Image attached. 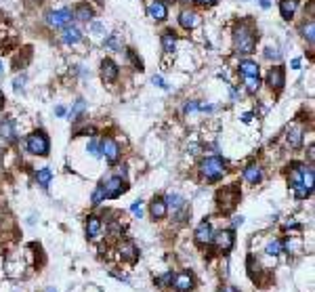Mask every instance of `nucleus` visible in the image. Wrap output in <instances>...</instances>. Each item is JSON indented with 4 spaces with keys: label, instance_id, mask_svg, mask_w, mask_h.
Wrapping results in <instances>:
<instances>
[{
    "label": "nucleus",
    "instance_id": "ddd939ff",
    "mask_svg": "<svg viewBox=\"0 0 315 292\" xmlns=\"http://www.w3.org/2000/svg\"><path fill=\"white\" fill-rule=\"evenodd\" d=\"M72 19H76V21H80V23H90L95 19V8H93V4L90 2H78L76 6H74V11H72Z\"/></svg>",
    "mask_w": 315,
    "mask_h": 292
},
{
    "label": "nucleus",
    "instance_id": "5701e85b",
    "mask_svg": "<svg viewBox=\"0 0 315 292\" xmlns=\"http://www.w3.org/2000/svg\"><path fill=\"white\" fill-rule=\"evenodd\" d=\"M0 139H4V143L15 141V122L11 118H2L0 120Z\"/></svg>",
    "mask_w": 315,
    "mask_h": 292
},
{
    "label": "nucleus",
    "instance_id": "7ed1b4c3",
    "mask_svg": "<svg viewBox=\"0 0 315 292\" xmlns=\"http://www.w3.org/2000/svg\"><path fill=\"white\" fill-rule=\"evenodd\" d=\"M25 149L32 156H48L50 152V139L44 130H34L32 135L25 139Z\"/></svg>",
    "mask_w": 315,
    "mask_h": 292
},
{
    "label": "nucleus",
    "instance_id": "a878e982",
    "mask_svg": "<svg viewBox=\"0 0 315 292\" xmlns=\"http://www.w3.org/2000/svg\"><path fill=\"white\" fill-rule=\"evenodd\" d=\"M120 257L124 261H128V263H135L139 259V250L133 242H124V244H120Z\"/></svg>",
    "mask_w": 315,
    "mask_h": 292
},
{
    "label": "nucleus",
    "instance_id": "09e8293b",
    "mask_svg": "<svg viewBox=\"0 0 315 292\" xmlns=\"http://www.w3.org/2000/svg\"><path fill=\"white\" fill-rule=\"evenodd\" d=\"M244 223V217H236V219H233V225L231 227H238V225H242Z\"/></svg>",
    "mask_w": 315,
    "mask_h": 292
},
{
    "label": "nucleus",
    "instance_id": "c03bdc74",
    "mask_svg": "<svg viewBox=\"0 0 315 292\" xmlns=\"http://www.w3.org/2000/svg\"><path fill=\"white\" fill-rule=\"evenodd\" d=\"M55 114H57V116H65V114H67V109H65L63 105H57V107H55Z\"/></svg>",
    "mask_w": 315,
    "mask_h": 292
},
{
    "label": "nucleus",
    "instance_id": "aec40b11",
    "mask_svg": "<svg viewBox=\"0 0 315 292\" xmlns=\"http://www.w3.org/2000/svg\"><path fill=\"white\" fill-rule=\"evenodd\" d=\"M238 69H240L242 76H261V65L255 61V59H250V57L240 59Z\"/></svg>",
    "mask_w": 315,
    "mask_h": 292
},
{
    "label": "nucleus",
    "instance_id": "423d86ee",
    "mask_svg": "<svg viewBox=\"0 0 315 292\" xmlns=\"http://www.w3.org/2000/svg\"><path fill=\"white\" fill-rule=\"evenodd\" d=\"M240 202V191L238 187H225L223 191L217 194V204L223 213H229V210L236 208V204Z\"/></svg>",
    "mask_w": 315,
    "mask_h": 292
},
{
    "label": "nucleus",
    "instance_id": "2eb2a0df",
    "mask_svg": "<svg viewBox=\"0 0 315 292\" xmlns=\"http://www.w3.org/2000/svg\"><path fill=\"white\" fill-rule=\"evenodd\" d=\"M196 242L200 246H210L212 244V238H215V229H212L210 221H202V223L196 227V234H194Z\"/></svg>",
    "mask_w": 315,
    "mask_h": 292
},
{
    "label": "nucleus",
    "instance_id": "20e7f679",
    "mask_svg": "<svg viewBox=\"0 0 315 292\" xmlns=\"http://www.w3.org/2000/svg\"><path fill=\"white\" fill-rule=\"evenodd\" d=\"M101 189H103L105 200H116L128 189V185H126V179H122L120 175H111L101 183Z\"/></svg>",
    "mask_w": 315,
    "mask_h": 292
},
{
    "label": "nucleus",
    "instance_id": "4be33fe9",
    "mask_svg": "<svg viewBox=\"0 0 315 292\" xmlns=\"http://www.w3.org/2000/svg\"><path fill=\"white\" fill-rule=\"evenodd\" d=\"M160 42H162V51L166 55H172L177 51V34L172 29H164L160 36Z\"/></svg>",
    "mask_w": 315,
    "mask_h": 292
},
{
    "label": "nucleus",
    "instance_id": "f704fd0d",
    "mask_svg": "<svg viewBox=\"0 0 315 292\" xmlns=\"http://www.w3.org/2000/svg\"><path fill=\"white\" fill-rule=\"evenodd\" d=\"M311 194H313V189H311V187H305V185H301V187L294 189V196H297V200H307Z\"/></svg>",
    "mask_w": 315,
    "mask_h": 292
},
{
    "label": "nucleus",
    "instance_id": "c85d7f7f",
    "mask_svg": "<svg viewBox=\"0 0 315 292\" xmlns=\"http://www.w3.org/2000/svg\"><path fill=\"white\" fill-rule=\"evenodd\" d=\"M50 181H53V170H50L48 166H42V168L36 170V183L42 189H46L50 185Z\"/></svg>",
    "mask_w": 315,
    "mask_h": 292
},
{
    "label": "nucleus",
    "instance_id": "c9c22d12",
    "mask_svg": "<svg viewBox=\"0 0 315 292\" xmlns=\"http://www.w3.org/2000/svg\"><path fill=\"white\" fill-rule=\"evenodd\" d=\"M86 149H88V154L93 156V158H101V152H99V141H97V139H90Z\"/></svg>",
    "mask_w": 315,
    "mask_h": 292
},
{
    "label": "nucleus",
    "instance_id": "6ab92c4d",
    "mask_svg": "<svg viewBox=\"0 0 315 292\" xmlns=\"http://www.w3.org/2000/svg\"><path fill=\"white\" fill-rule=\"evenodd\" d=\"M299 2L301 0H280V15L284 21H292L294 15L299 11Z\"/></svg>",
    "mask_w": 315,
    "mask_h": 292
},
{
    "label": "nucleus",
    "instance_id": "e433bc0d",
    "mask_svg": "<svg viewBox=\"0 0 315 292\" xmlns=\"http://www.w3.org/2000/svg\"><path fill=\"white\" fill-rule=\"evenodd\" d=\"M156 284H158L160 288H166L168 284H172V271H166V274L162 276V278H158V280H156Z\"/></svg>",
    "mask_w": 315,
    "mask_h": 292
},
{
    "label": "nucleus",
    "instance_id": "1a4fd4ad",
    "mask_svg": "<svg viewBox=\"0 0 315 292\" xmlns=\"http://www.w3.org/2000/svg\"><path fill=\"white\" fill-rule=\"evenodd\" d=\"M82 38H84V32L80 29V25L76 23H67L65 27H61V34H59V40L63 42L65 46H76L82 42Z\"/></svg>",
    "mask_w": 315,
    "mask_h": 292
},
{
    "label": "nucleus",
    "instance_id": "b1692460",
    "mask_svg": "<svg viewBox=\"0 0 315 292\" xmlns=\"http://www.w3.org/2000/svg\"><path fill=\"white\" fill-rule=\"evenodd\" d=\"M303 139H305L303 128H299V126L288 128V133H286V143H288L290 149H299V147L303 145Z\"/></svg>",
    "mask_w": 315,
    "mask_h": 292
},
{
    "label": "nucleus",
    "instance_id": "a211bd4d",
    "mask_svg": "<svg viewBox=\"0 0 315 292\" xmlns=\"http://www.w3.org/2000/svg\"><path fill=\"white\" fill-rule=\"evenodd\" d=\"M101 229H103V221H101L97 215H88L86 217V236H88V240H99Z\"/></svg>",
    "mask_w": 315,
    "mask_h": 292
},
{
    "label": "nucleus",
    "instance_id": "4468645a",
    "mask_svg": "<svg viewBox=\"0 0 315 292\" xmlns=\"http://www.w3.org/2000/svg\"><path fill=\"white\" fill-rule=\"evenodd\" d=\"M172 288H175L177 292H191L196 288V280L194 276L189 274V271H183V274H177V276H172Z\"/></svg>",
    "mask_w": 315,
    "mask_h": 292
},
{
    "label": "nucleus",
    "instance_id": "412c9836",
    "mask_svg": "<svg viewBox=\"0 0 315 292\" xmlns=\"http://www.w3.org/2000/svg\"><path fill=\"white\" fill-rule=\"evenodd\" d=\"M244 181H246L248 185H259L263 181V168L259 164H248L246 168H244Z\"/></svg>",
    "mask_w": 315,
    "mask_h": 292
},
{
    "label": "nucleus",
    "instance_id": "f8f14e48",
    "mask_svg": "<svg viewBox=\"0 0 315 292\" xmlns=\"http://www.w3.org/2000/svg\"><path fill=\"white\" fill-rule=\"evenodd\" d=\"M118 76H120V67L114 59H109V57L101 59V78H103V82H107V84L116 82Z\"/></svg>",
    "mask_w": 315,
    "mask_h": 292
},
{
    "label": "nucleus",
    "instance_id": "79ce46f5",
    "mask_svg": "<svg viewBox=\"0 0 315 292\" xmlns=\"http://www.w3.org/2000/svg\"><path fill=\"white\" fill-rule=\"evenodd\" d=\"M196 109H200V103H196V101H189L185 107H183V112H185V114H189V112H196Z\"/></svg>",
    "mask_w": 315,
    "mask_h": 292
},
{
    "label": "nucleus",
    "instance_id": "f257e3e1",
    "mask_svg": "<svg viewBox=\"0 0 315 292\" xmlns=\"http://www.w3.org/2000/svg\"><path fill=\"white\" fill-rule=\"evenodd\" d=\"M257 29L250 23H240L236 29H233V51L238 55L250 57L257 53Z\"/></svg>",
    "mask_w": 315,
    "mask_h": 292
},
{
    "label": "nucleus",
    "instance_id": "f03ea898",
    "mask_svg": "<svg viewBox=\"0 0 315 292\" xmlns=\"http://www.w3.org/2000/svg\"><path fill=\"white\" fill-rule=\"evenodd\" d=\"M225 173H227V164H225V160L219 158V156L204 158L200 162V175H202V179L210 181V183H217V181H221Z\"/></svg>",
    "mask_w": 315,
    "mask_h": 292
},
{
    "label": "nucleus",
    "instance_id": "72a5a7b5",
    "mask_svg": "<svg viewBox=\"0 0 315 292\" xmlns=\"http://www.w3.org/2000/svg\"><path fill=\"white\" fill-rule=\"evenodd\" d=\"M265 59H269V61H280L282 53L278 51L276 46H267V48H265Z\"/></svg>",
    "mask_w": 315,
    "mask_h": 292
},
{
    "label": "nucleus",
    "instance_id": "9d476101",
    "mask_svg": "<svg viewBox=\"0 0 315 292\" xmlns=\"http://www.w3.org/2000/svg\"><path fill=\"white\" fill-rule=\"evenodd\" d=\"M212 244L219 253H229L236 244V236H233V229H223V231H215V238H212Z\"/></svg>",
    "mask_w": 315,
    "mask_h": 292
},
{
    "label": "nucleus",
    "instance_id": "3c124183",
    "mask_svg": "<svg viewBox=\"0 0 315 292\" xmlns=\"http://www.w3.org/2000/svg\"><path fill=\"white\" fill-rule=\"evenodd\" d=\"M0 107H2V95H0Z\"/></svg>",
    "mask_w": 315,
    "mask_h": 292
},
{
    "label": "nucleus",
    "instance_id": "c756f323",
    "mask_svg": "<svg viewBox=\"0 0 315 292\" xmlns=\"http://www.w3.org/2000/svg\"><path fill=\"white\" fill-rule=\"evenodd\" d=\"M164 202H166V206L168 208H172V210H183L187 204H185V198H183L181 194H166V198H164Z\"/></svg>",
    "mask_w": 315,
    "mask_h": 292
},
{
    "label": "nucleus",
    "instance_id": "8fccbe9b",
    "mask_svg": "<svg viewBox=\"0 0 315 292\" xmlns=\"http://www.w3.org/2000/svg\"><path fill=\"white\" fill-rule=\"evenodd\" d=\"M259 4H261L263 8H269V6H271V2H269V0H259Z\"/></svg>",
    "mask_w": 315,
    "mask_h": 292
},
{
    "label": "nucleus",
    "instance_id": "f3484780",
    "mask_svg": "<svg viewBox=\"0 0 315 292\" xmlns=\"http://www.w3.org/2000/svg\"><path fill=\"white\" fill-rule=\"evenodd\" d=\"M149 215L154 221H162V219H166L168 215V206L164 202V198H154L149 202Z\"/></svg>",
    "mask_w": 315,
    "mask_h": 292
},
{
    "label": "nucleus",
    "instance_id": "ea45409f",
    "mask_svg": "<svg viewBox=\"0 0 315 292\" xmlns=\"http://www.w3.org/2000/svg\"><path fill=\"white\" fill-rule=\"evenodd\" d=\"M191 2H196V4H200V6H204V8H208V6H215L219 0H191Z\"/></svg>",
    "mask_w": 315,
    "mask_h": 292
},
{
    "label": "nucleus",
    "instance_id": "0eeeda50",
    "mask_svg": "<svg viewBox=\"0 0 315 292\" xmlns=\"http://www.w3.org/2000/svg\"><path fill=\"white\" fill-rule=\"evenodd\" d=\"M267 86L273 90V93H280V90H284V86H286V67L280 65V63L269 67V72H267Z\"/></svg>",
    "mask_w": 315,
    "mask_h": 292
},
{
    "label": "nucleus",
    "instance_id": "603ef678",
    "mask_svg": "<svg viewBox=\"0 0 315 292\" xmlns=\"http://www.w3.org/2000/svg\"><path fill=\"white\" fill-rule=\"evenodd\" d=\"M0 69H2V63H0Z\"/></svg>",
    "mask_w": 315,
    "mask_h": 292
},
{
    "label": "nucleus",
    "instance_id": "58836bf2",
    "mask_svg": "<svg viewBox=\"0 0 315 292\" xmlns=\"http://www.w3.org/2000/svg\"><path fill=\"white\" fill-rule=\"evenodd\" d=\"M13 86H15V90H21V88L25 86V74H23V76H17V78L13 80Z\"/></svg>",
    "mask_w": 315,
    "mask_h": 292
},
{
    "label": "nucleus",
    "instance_id": "2f4dec72",
    "mask_svg": "<svg viewBox=\"0 0 315 292\" xmlns=\"http://www.w3.org/2000/svg\"><path fill=\"white\" fill-rule=\"evenodd\" d=\"M265 253H267L269 257L282 255V253H284V240H271L269 244H267V248H265Z\"/></svg>",
    "mask_w": 315,
    "mask_h": 292
},
{
    "label": "nucleus",
    "instance_id": "6e6552de",
    "mask_svg": "<svg viewBox=\"0 0 315 292\" xmlns=\"http://www.w3.org/2000/svg\"><path fill=\"white\" fill-rule=\"evenodd\" d=\"M99 152L101 156H103L109 164H116L118 162V158H120V145H118V141L114 137H105V139H101L99 141Z\"/></svg>",
    "mask_w": 315,
    "mask_h": 292
},
{
    "label": "nucleus",
    "instance_id": "49530a36",
    "mask_svg": "<svg viewBox=\"0 0 315 292\" xmlns=\"http://www.w3.org/2000/svg\"><path fill=\"white\" fill-rule=\"evenodd\" d=\"M250 120H252V112H246V114H244V116H242V122H246V124H248V122H250Z\"/></svg>",
    "mask_w": 315,
    "mask_h": 292
},
{
    "label": "nucleus",
    "instance_id": "39448f33",
    "mask_svg": "<svg viewBox=\"0 0 315 292\" xmlns=\"http://www.w3.org/2000/svg\"><path fill=\"white\" fill-rule=\"evenodd\" d=\"M44 21L50 29H61L65 27L67 23H72V8L67 6H61V8H55V11H48Z\"/></svg>",
    "mask_w": 315,
    "mask_h": 292
},
{
    "label": "nucleus",
    "instance_id": "4c0bfd02",
    "mask_svg": "<svg viewBox=\"0 0 315 292\" xmlns=\"http://www.w3.org/2000/svg\"><path fill=\"white\" fill-rule=\"evenodd\" d=\"M101 202H105V196H103V189H101V185H97L95 194H93V206H99Z\"/></svg>",
    "mask_w": 315,
    "mask_h": 292
},
{
    "label": "nucleus",
    "instance_id": "de8ad7c7",
    "mask_svg": "<svg viewBox=\"0 0 315 292\" xmlns=\"http://www.w3.org/2000/svg\"><path fill=\"white\" fill-rule=\"evenodd\" d=\"M292 69H301V59H292Z\"/></svg>",
    "mask_w": 315,
    "mask_h": 292
},
{
    "label": "nucleus",
    "instance_id": "473e14b6",
    "mask_svg": "<svg viewBox=\"0 0 315 292\" xmlns=\"http://www.w3.org/2000/svg\"><path fill=\"white\" fill-rule=\"evenodd\" d=\"M103 46L109 48V51H122V44L118 42V34H109L105 40H103Z\"/></svg>",
    "mask_w": 315,
    "mask_h": 292
},
{
    "label": "nucleus",
    "instance_id": "bb28decb",
    "mask_svg": "<svg viewBox=\"0 0 315 292\" xmlns=\"http://www.w3.org/2000/svg\"><path fill=\"white\" fill-rule=\"evenodd\" d=\"M69 120L72 122H80V120H84L86 118V101L84 99H78V101L74 103V107L69 109Z\"/></svg>",
    "mask_w": 315,
    "mask_h": 292
},
{
    "label": "nucleus",
    "instance_id": "37998d69",
    "mask_svg": "<svg viewBox=\"0 0 315 292\" xmlns=\"http://www.w3.org/2000/svg\"><path fill=\"white\" fill-rule=\"evenodd\" d=\"M151 82H154L156 86H160V88H166V84H164V78H162V76H154V78H151Z\"/></svg>",
    "mask_w": 315,
    "mask_h": 292
},
{
    "label": "nucleus",
    "instance_id": "a18cd8bd",
    "mask_svg": "<svg viewBox=\"0 0 315 292\" xmlns=\"http://www.w3.org/2000/svg\"><path fill=\"white\" fill-rule=\"evenodd\" d=\"M221 292H240L236 286H231V284H227V286H223V290Z\"/></svg>",
    "mask_w": 315,
    "mask_h": 292
},
{
    "label": "nucleus",
    "instance_id": "a19ab883",
    "mask_svg": "<svg viewBox=\"0 0 315 292\" xmlns=\"http://www.w3.org/2000/svg\"><path fill=\"white\" fill-rule=\"evenodd\" d=\"M130 213H133L135 217H141V215H143V206H141V202H135L133 206H130Z\"/></svg>",
    "mask_w": 315,
    "mask_h": 292
},
{
    "label": "nucleus",
    "instance_id": "393cba45",
    "mask_svg": "<svg viewBox=\"0 0 315 292\" xmlns=\"http://www.w3.org/2000/svg\"><path fill=\"white\" fill-rule=\"evenodd\" d=\"M301 36H303L305 42L313 48V42H315V21L313 19H305L301 23Z\"/></svg>",
    "mask_w": 315,
    "mask_h": 292
},
{
    "label": "nucleus",
    "instance_id": "cd10ccee",
    "mask_svg": "<svg viewBox=\"0 0 315 292\" xmlns=\"http://www.w3.org/2000/svg\"><path fill=\"white\" fill-rule=\"evenodd\" d=\"M305 166H307V164H294V166H292L290 177H288V185H290L292 189H297V187L303 185V170H305Z\"/></svg>",
    "mask_w": 315,
    "mask_h": 292
},
{
    "label": "nucleus",
    "instance_id": "7c9ffc66",
    "mask_svg": "<svg viewBox=\"0 0 315 292\" xmlns=\"http://www.w3.org/2000/svg\"><path fill=\"white\" fill-rule=\"evenodd\" d=\"M244 88L248 95H257L261 88V76H244Z\"/></svg>",
    "mask_w": 315,
    "mask_h": 292
},
{
    "label": "nucleus",
    "instance_id": "9b49d317",
    "mask_svg": "<svg viewBox=\"0 0 315 292\" xmlns=\"http://www.w3.org/2000/svg\"><path fill=\"white\" fill-rule=\"evenodd\" d=\"M147 17L151 19V21H166L168 19V6L164 0H151V2L147 4Z\"/></svg>",
    "mask_w": 315,
    "mask_h": 292
},
{
    "label": "nucleus",
    "instance_id": "dca6fc26",
    "mask_svg": "<svg viewBox=\"0 0 315 292\" xmlns=\"http://www.w3.org/2000/svg\"><path fill=\"white\" fill-rule=\"evenodd\" d=\"M198 23H200V15L194 11V8H183L179 13V25L183 29H187V32H191Z\"/></svg>",
    "mask_w": 315,
    "mask_h": 292
}]
</instances>
